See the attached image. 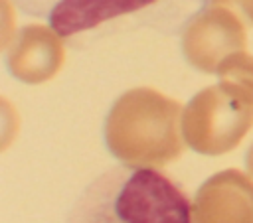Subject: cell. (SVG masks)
Listing matches in <instances>:
<instances>
[{
  "label": "cell",
  "mask_w": 253,
  "mask_h": 223,
  "mask_svg": "<svg viewBox=\"0 0 253 223\" xmlns=\"http://www.w3.org/2000/svg\"><path fill=\"white\" fill-rule=\"evenodd\" d=\"M65 223H194V205L162 170L119 164L79 193Z\"/></svg>",
  "instance_id": "1"
},
{
  "label": "cell",
  "mask_w": 253,
  "mask_h": 223,
  "mask_svg": "<svg viewBox=\"0 0 253 223\" xmlns=\"http://www.w3.org/2000/svg\"><path fill=\"white\" fill-rule=\"evenodd\" d=\"M67 43H85L119 30L152 28L180 34L211 0H12Z\"/></svg>",
  "instance_id": "2"
}]
</instances>
